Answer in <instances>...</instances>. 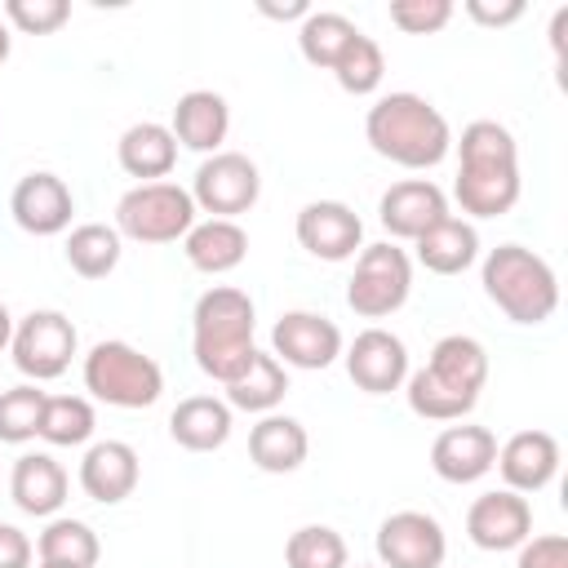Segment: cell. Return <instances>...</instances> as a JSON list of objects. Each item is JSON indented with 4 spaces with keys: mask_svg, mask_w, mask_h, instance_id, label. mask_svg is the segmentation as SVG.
<instances>
[{
    "mask_svg": "<svg viewBox=\"0 0 568 568\" xmlns=\"http://www.w3.org/2000/svg\"><path fill=\"white\" fill-rule=\"evenodd\" d=\"M9 493L18 501L22 515H36V519H49L62 510L67 501V470L58 457L49 453H22L13 462V475H9Z\"/></svg>",
    "mask_w": 568,
    "mask_h": 568,
    "instance_id": "obj_22",
    "label": "cell"
},
{
    "mask_svg": "<svg viewBox=\"0 0 568 568\" xmlns=\"http://www.w3.org/2000/svg\"><path fill=\"white\" fill-rule=\"evenodd\" d=\"M346 537L328 524H306L288 532L284 541V564L288 568H346Z\"/></svg>",
    "mask_w": 568,
    "mask_h": 568,
    "instance_id": "obj_33",
    "label": "cell"
},
{
    "mask_svg": "<svg viewBox=\"0 0 568 568\" xmlns=\"http://www.w3.org/2000/svg\"><path fill=\"white\" fill-rule=\"evenodd\" d=\"M4 18L22 36H53L71 18V4L67 0H4Z\"/></svg>",
    "mask_w": 568,
    "mask_h": 568,
    "instance_id": "obj_36",
    "label": "cell"
},
{
    "mask_svg": "<svg viewBox=\"0 0 568 568\" xmlns=\"http://www.w3.org/2000/svg\"><path fill=\"white\" fill-rule=\"evenodd\" d=\"M346 373L359 390L368 395H390L408 382V346L390 333V328H364L355 333V342L346 346Z\"/></svg>",
    "mask_w": 568,
    "mask_h": 568,
    "instance_id": "obj_14",
    "label": "cell"
},
{
    "mask_svg": "<svg viewBox=\"0 0 568 568\" xmlns=\"http://www.w3.org/2000/svg\"><path fill=\"white\" fill-rule=\"evenodd\" d=\"M262 13H266V18H306L311 9H306L302 0H293V4H262Z\"/></svg>",
    "mask_w": 568,
    "mask_h": 568,
    "instance_id": "obj_41",
    "label": "cell"
},
{
    "mask_svg": "<svg viewBox=\"0 0 568 568\" xmlns=\"http://www.w3.org/2000/svg\"><path fill=\"white\" fill-rule=\"evenodd\" d=\"M257 195H262V173L244 151H213L191 178V200L209 217L235 222L257 204Z\"/></svg>",
    "mask_w": 568,
    "mask_h": 568,
    "instance_id": "obj_9",
    "label": "cell"
},
{
    "mask_svg": "<svg viewBox=\"0 0 568 568\" xmlns=\"http://www.w3.org/2000/svg\"><path fill=\"white\" fill-rule=\"evenodd\" d=\"M377 559L382 568H444L448 537L426 510H395L377 524Z\"/></svg>",
    "mask_w": 568,
    "mask_h": 568,
    "instance_id": "obj_11",
    "label": "cell"
},
{
    "mask_svg": "<svg viewBox=\"0 0 568 568\" xmlns=\"http://www.w3.org/2000/svg\"><path fill=\"white\" fill-rule=\"evenodd\" d=\"M293 231H297V244L311 257H320V262H346V257H355V248L364 240L359 213L351 204H342V200H311V204H302Z\"/></svg>",
    "mask_w": 568,
    "mask_h": 568,
    "instance_id": "obj_15",
    "label": "cell"
},
{
    "mask_svg": "<svg viewBox=\"0 0 568 568\" xmlns=\"http://www.w3.org/2000/svg\"><path fill=\"white\" fill-rule=\"evenodd\" d=\"M138 475H142L138 453L124 439H98V444H89V453L80 462V488H84V497H93L102 506L124 501L138 488Z\"/></svg>",
    "mask_w": 568,
    "mask_h": 568,
    "instance_id": "obj_20",
    "label": "cell"
},
{
    "mask_svg": "<svg viewBox=\"0 0 568 568\" xmlns=\"http://www.w3.org/2000/svg\"><path fill=\"white\" fill-rule=\"evenodd\" d=\"M169 435L186 453H213L231 439V404L217 395H186L169 413Z\"/></svg>",
    "mask_w": 568,
    "mask_h": 568,
    "instance_id": "obj_26",
    "label": "cell"
},
{
    "mask_svg": "<svg viewBox=\"0 0 568 568\" xmlns=\"http://www.w3.org/2000/svg\"><path fill=\"white\" fill-rule=\"evenodd\" d=\"M355 568H382V564H355Z\"/></svg>",
    "mask_w": 568,
    "mask_h": 568,
    "instance_id": "obj_44",
    "label": "cell"
},
{
    "mask_svg": "<svg viewBox=\"0 0 568 568\" xmlns=\"http://www.w3.org/2000/svg\"><path fill=\"white\" fill-rule=\"evenodd\" d=\"M0 568H31V537L13 524H0Z\"/></svg>",
    "mask_w": 568,
    "mask_h": 568,
    "instance_id": "obj_40",
    "label": "cell"
},
{
    "mask_svg": "<svg viewBox=\"0 0 568 568\" xmlns=\"http://www.w3.org/2000/svg\"><path fill=\"white\" fill-rule=\"evenodd\" d=\"M364 138L382 160H390L399 169H435L453 151V129H448L444 111L408 89L386 93L368 106Z\"/></svg>",
    "mask_w": 568,
    "mask_h": 568,
    "instance_id": "obj_3",
    "label": "cell"
},
{
    "mask_svg": "<svg viewBox=\"0 0 568 568\" xmlns=\"http://www.w3.org/2000/svg\"><path fill=\"white\" fill-rule=\"evenodd\" d=\"M44 390L36 382H22L13 390H0V444H27L40 435V413H44Z\"/></svg>",
    "mask_w": 568,
    "mask_h": 568,
    "instance_id": "obj_35",
    "label": "cell"
},
{
    "mask_svg": "<svg viewBox=\"0 0 568 568\" xmlns=\"http://www.w3.org/2000/svg\"><path fill=\"white\" fill-rule=\"evenodd\" d=\"M226 129H231V106H226L222 93H213V89H191V93L178 98L173 124H169V133L178 138V146L200 151V155H213V151H222Z\"/></svg>",
    "mask_w": 568,
    "mask_h": 568,
    "instance_id": "obj_21",
    "label": "cell"
},
{
    "mask_svg": "<svg viewBox=\"0 0 568 568\" xmlns=\"http://www.w3.org/2000/svg\"><path fill=\"white\" fill-rule=\"evenodd\" d=\"M417 262L426 266V271H435V275H462L466 266H475V257H479V235H475V226L466 222V217H439L430 231H422L417 240Z\"/></svg>",
    "mask_w": 568,
    "mask_h": 568,
    "instance_id": "obj_27",
    "label": "cell"
},
{
    "mask_svg": "<svg viewBox=\"0 0 568 568\" xmlns=\"http://www.w3.org/2000/svg\"><path fill=\"white\" fill-rule=\"evenodd\" d=\"M284 395H288V368L266 351H257L253 364L235 382H226V404L240 408V413H262L266 417V413L280 408Z\"/></svg>",
    "mask_w": 568,
    "mask_h": 568,
    "instance_id": "obj_28",
    "label": "cell"
},
{
    "mask_svg": "<svg viewBox=\"0 0 568 568\" xmlns=\"http://www.w3.org/2000/svg\"><path fill=\"white\" fill-rule=\"evenodd\" d=\"M306 453H311L306 426H302L297 417H288V413H266V417H257L253 430H248V457H253V466L266 470V475H288V470H297V466L306 462Z\"/></svg>",
    "mask_w": 568,
    "mask_h": 568,
    "instance_id": "obj_24",
    "label": "cell"
},
{
    "mask_svg": "<svg viewBox=\"0 0 568 568\" xmlns=\"http://www.w3.org/2000/svg\"><path fill=\"white\" fill-rule=\"evenodd\" d=\"M457 182H453V195L462 204V213L470 217H501L519 204V146H515V133L497 120H470L462 129V142H457Z\"/></svg>",
    "mask_w": 568,
    "mask_h": 568,
    "instance_id": "obj_1",
    "label": "cell"
},
{
    "mask_svg": "<svg viewBox=\"0 0 568 568\" xmlns=\"http://www.w3.org/2000/svg\"><path fill=\"white\" fill-rule=\"evenodd\" d=\"M9 213L13 222L27 231V235H62L71 226V213H75V200H71V186L58 178V173H27L13 195H9Z\"/></svg>",
    "mask_w": 568,
    "mask_h": 568,
    "instance_id": "obj_16",
    "label": "cell"
},
{
    "mask_svg": "<svg viewBox=\"0 0 568 568\" xmlns=\"http://www.w3.org/2000/svg\"><path fill=\"white\" fill-rule=\"evenodd\" d=\"M84 390L111 408H151L164 390V373L146 351L111 337L84 355Z\"/></svg>",
    "mask_w": 568,
    "mask_h": 568,
    "instance_id": "obj_6",
    "label": "cell"
},
{
    "mask_svg": "<svg viewBox=\"0 0 568 568\" xmlns=\"http://www.w3.org/2000/svg\"><path fill=\"white\" fill-rule=\"evenodd\" d=\"M466 13L484 27H510L524 18V0H501V4H488V0H466Z\"/></svg>",
    "mask_w": 568,
    "mask_h": 568,
    "instance_id": "obj_39",
    "label": "cell"
},
{
    "mask_svg": "<svg viewBox=\"0 0 568 568\" xmlns=\"http://www.w3.org/2000/svg\"><path fill=\"white\" fill-rule=\"evenodd\" d=\"M80 337H75V324L62 315V311H31L13 324V364L22 377H31L36 386L40 382H53L71 368V355H75Z\"/></svg>",
    "mask_w": 568,
    "mask_h": 568,
    "instance_id": "obj_10",
    "label": "cell"
},
{
    "mask_svg": "<svg viewBox=\"0 0 568 568\" xmlns=\"http://www.w3.org/2000/svg\"><path fill=\"white\" fill-rule=\"evenodd\" d=\"M13 342V315H9V306L0 302V351Z\"/></svg>",
    "mask_w": 568,
    "mask_h": 568,
    "instance_id": "obj_42",
    "label": "cell"
},
{
    "mask_svg": "<svg viewBox=\"0 0 568 568\" xmlns=\"http://www.w3.org/2000/svg\"><path fill=\"white\" fill-rule=\"evenodd\" d=\"M355 36H359V27H355L346 13H337V9H311V13L302 18V27H297V49H302V58H306L311 67L333 71V62L342 58V49H346Z\"/></svg>",
    "mask_w": 568,
    "mask_h": 568,
    "instance_id": "obj_30",
    "label": "cell"
},
{
    "mask_svg": "<svg viewBox=\"0 0 568 568\" xmlns=\"http://www.w3.org/2000/svg\"><path fill=\"white\" fill-rule=\"evenodd\" d=\"M40 564H62V568H93L102 546L98 532L84 519H49L40 541H36Z\"/></svg>",
    "mask_w": 568,
    "mask_h": 568,
    "instance_id": "obj_31",
    "label": "cell"
},
{
    "mask_svg": "<svg viewBox=\"0 0 568 568\" xmlns=\"http://www.w3.org/2000/svg\"><path fill=\"white\" fill-rule=\"evenodd\" d=\"M413 293V262L399 244L382 240L359 248L355 257V275L346 284V306L364 320H386L395 315Z\"/></svg>",
    "mask_w": 568,
    "mask_h": 568,
    "instance_id": "obj_8",
    "label": "cell"
},
{
    "mask_svg": "<svg viewBox=\"0 0 568 568\" xmlns=\"http://www.w3.org/2000/svg\"><path fill=\"white\" fill-rule=\"evenodd\" d=\"M493 466L510 493H541L559 475V439L550 430H519L497 448Z\"/></svg>",
    "mask_w": 568,
    "mask_h": 568,
    "instance_id": "obj_19",
    "label": "cell"
},
{
    "mask_svg": "<svg viewBox=\"0 0 568 568\" xmlns=\"http://www.w3.org/2000/svg\"><path fill=\"white\" fill-rule=\"evenodd\" d=\"M333 75H337V84H342L346 93H355V98L377 93V84H382V75H386L382 44H377L373 36H364V31H359V36L342 49V58L333 62Z\"/></svg>",
    "mask_w": 568,
    "mask_h": 568,
    "instance_id": "obj_34",
    "label": "cell"
},
{
    "mask_svg": "<svg viewBox=\"0 0 568 568\" xmlns=\"http://www.w3.org/2000/svg\"><path fill=\"white\" fill-rule=\"evenodd\" d=\"M515 568H568V537L564 532H541L519 546Z\"/></svg>",
    "mask_w": 568,
    "mask_h": 568,
    "instance_id": "obj_38",
    "label": "cell"
},
{
    "mask_svg": "<svg viewBox=\"0 0 568 568\" xmlns=\"http://www.w3.org/2000/svg\"><path fill=\"white\" fill-rule=\"evenodd\" d=\"M390 22L408 36H435L453 18V0H390Z\"/></svg>",
    "mask_w": 568,
    "mask_h": 568,
    "instance_id": "obj_37",
    "label": "cell"
},
{
    "mask_svg": "<svg viewBox=\"0 0 568 568\" xmlns=\"http://www.w3.org/2000/svg\"><path fill=\"white\" fill-rule=\"evenodd\" d=\"M497 462V435L488 426H444L430 444V470L444 484H475Z\"/></svg>",
    "mask_w": 568,
    "mask_h": 568,
    "instance_id": "obj_18",
    "label": "cell"
},
{
    "mask_svg": "<svg viewBox=\"0 0 568 568\" xmlns=\"http://www.w3.org/2000/svg\"><path fill=\"white\" fill-rule=\"evenodd\" d=\"M271 355L284 368L320 373L342 355V328L320 311H284L271 328Z\"/></svg>",
    "mask_w": 568,
    "mask_h": 568,
    "instance_id": "obj_12",
    "label": "cell"
},
{
    "mask_svg": "<svg viewBox=\"0 0 568 568\" xmlns=\"http://www.w3.org/2000/svg\"><path fill=\"white\" fill-rule=\"evenodd\" d=\"M182 253L195 271L204 275H226L235 271L244 257H248V235L240 222H226V217H204L195 222L186 235H182Z\"/></svg>",
    "mask_w": 568,
    "mask_h": 568,
    "instance_id": "obj_25",
    "label": "cell"
},
{
    "mask_svg": "<svg viewBox=\"0 0 568 568\" xmlns=\"http://www.w3.org/2000/svg\"><path fill=\"white\" fill-rule=\"evenodd\" d=\"M488 382V351L466 337V333H448L430 346L426 368L408 373V408L426 422H462L475 404L479 390Z\"/></svg>",
    "mask_w": 568,
    "mask_h": 568,
    "instance_id": "obj_2",
    "label": "cell"
},
{
    "mask_svg": "<svg viewBox=\"0 0 568 568\" xmlns=\"http://www.w3.org/2000/svg\"><path fill=\"white\" fill-rule=\"evenodd\" d=\"M9 49H13V36H9V22H0V67L9 62Z\"/></svg>",
    "mask_w": 568,
    "mask_h": 568,
    "instance_id": "obj_43",
    "label": "cell"
},
{
    "mask_svg": "<svg viewBox=\"0 0 568 568\" xmlns=\"http://www.w3.org/2000/svg\"><path fill=\"white\" fill-rule=\"evenodd\" d=\"M377 217L390 231V240H417L439 217H448V195L430 178H404V182H395V186L382 191Z\"/></svg>",
    "mask_w": 568,
    "mask_h": 568,
    "instance_id": "obj_17",
    "label": "cell"
},
{
    "mask_svg": "<svg viewBox=\"0 0 568 568\" xmlns=\"http://www.w3.org/2000/svg\"><path fill=\"white\" fill-rule=\"evenodd\" d=\"M98 417H93V404L84 395H49L44 399V413H40V439L53 444V448H75V444H89Z\"/></svg>",
    "mask_w": 568,
    "mask_h": 568,
    "instance_id": "obj_32",
    "label": "cell"
},
{
    "mask_svg": "<svg viewBox=\"0 0 568 568\" xmlns=\"http://www.w3.org/2000/svg\"><path fill=\"white\" fill-rule=\"evenodd\" d=\"M195 200L178 182H138L115 204V231L138 244H173L182 240L200 217Z\"/></svg>",
    "mask_w": 568,
    "mask_h": 568,
    "instance_id": "obj_7",
    "label": "cell"
},
{
    "mask_svg": "<svg viewBox=\"0 0 568 568\" xmlns=\"http://www.w3.org/2000/svg\"><path fill=\"white\" fill-rule=\"evenodd\" d=\"M253 328H257V311L244 288L217 284V288L200 293L195 315H191V351H195L200 373L222 386L235 382L257 355Z\"/></svg>",
    "mask_w": 568,
    "mask_h": 568,
    "instance_id": "obj_4",
    "label": "cell"
},
{
    "mask_svg": "<svg viewBox=\"0 0 568 568\" xmlns=\"http://www.w3.org/2000/svg\"><path fill=\"white\" fill-rule=\"evenodd\" d=\"M115 155H120V169L138 182H164L178 164V138L169 133V124L160 120H138L120 133L115 142Z\"/></svg>",
    "mask_w": 568,
    "mask_h": 568,
    "instance_id": "obj_23",
    "label": "cell"
},
{
    "mask_svg": "<svg viewBox=\"0 0 568 568\" xmlns=\"http://www.w3.org/2000/svg\"><path fill=\"white\" fill-rule=\"evenodd\" d=\"M40 568H62V564H40Z\"/></svg>",
    "mask_w": 568,
    "mask_h": 568,
    "instance_id": "obj_45",
    "label": "cell"
},
{
    "mask_svg": "<svg viewBox=\"0 0 568 568\" xmlns=\"http://www.w3.org/2000/svg\"><path fill=\"white\" fill-rule=\"evenodd\" d=\"M67 266L80 280H106L120 266V231L106 222H80L67 235Z\"/></svg>",
    "mask_w": 568,
    "mask_h": 568,
    "instance_id": "obj_29",
    "label": "cell"
},
{
    "mask_svg": "<svg viewBox=\"0 0 568 568\" xmlns=\"http://www.w3.org/2000/svg\"><path fill=\"white\" fill-rule=\"evenodd\" d=\"M466 532L479 550H519L532 537V506L524 493L497 488V493H479L466 510Z\"/></svg>",
    "mask_w": 568,
    "mask_h": 568,
    "instance_id": "obj_13",
    "label": "cell"
},
{
    "mask_svg": "<svg viewBox=\"0 0 568 568\" xmlns=\"http://www.w3.org/2000/svg\"><path fill=\"white\" fill-rule=\"evenodd\" d=\"M484 293L515 324H546L559 306V280L550 262L524 244H497L484 257Z\"/></svg>",
    "mask_w": 568,
    "mask_h": 568,
    "instance_id": "obj_5",
    "label": "cell"
}]
</instances>
